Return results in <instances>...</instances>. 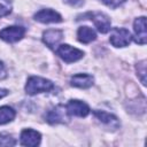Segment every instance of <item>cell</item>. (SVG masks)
Returning <instances> with one entry per match:
<instances>
[{
    "mask_svg": "<svg viewBox=\"0 0 147 147\" xmlns=\"http://www.w3.org/2000/svg\"><path fill=\"white\" fill-rule=\"evenodd\" d=\"M54 88L53 82L49 79L39 77V76H32L26 80L25 84V92L29 95H34L38 93H45L51 92Z\"/></svg>",
    "mask_w": 147,
    "mask_h": 147,
    "instance_id": "cell-1",
    "label": "cell"
},
{
    "mask_svg": "<svg viewBox=\"0 0 147 147\" xmlns=\"http://www.w3.org/2000/svg\"><path fill=\"white\" fill-rule=\"evenodd\" d=\"M56 54L67 63H72L78 60H80L84 56V52L72 47L68 44H62L56 47Z\"/></svg>",
    "mask_w": 147,
    "mask_h": 147,
    "instance_id": "cell-2",
    "label": "cell"
},
{
    "mask_svg": "<svg viewBox=\"0 0 147 147\" xmlns=\"http://www.w3.org/2000/svg\"><path fill=\"white\" fill-rule=\"evenodd\" d=\"M131 33L124 28H114L110 32L109 41L115 47H125L131 42Z\"/></svg>",
    "mask_w": 147,
    "mask_h": 147,
    "instance_id": "cell-3",
    "label": "cell"
},
{
    "mask_svg": "<svg viewBox=\"0 0 147 147\" xmlns=\"http://www.w3.org/2000/svg\"><path fill=\"white\" fill-rule=\"evenodd\" d=\"M70 119V115L67 111V108L64 106H56L48 110L46 114V121L49 124H59V123H68Z\"/></svg>",
    "mask_w": 147,
    "mask_h": 147,
    "instance_id": "cell-4",
    "label": "cell"
},
{
    "mask_svg": "<svg viewBox=\"0 0 147 147\" xmlns=\"http://www.w3.org/2000/svg\"><path fill=\"white\" fill-rule=\"evenodd\" d=\"M24 33H25V29L23 26L13 25L2 29L0 31V38L7 42H16L24 37Z\"/></svg>",
    "mask_w": 147,
    "mask_h": 147,
    "instance_id": "cell-5",
    "label": "cell"
},
{
    "mask_svg": "<svg viewBox=\"0 0 147 147\" xmlns=\"http://www.w3.org/2000/svg\"><path fill=\"white\" fill-rule=\"evenodd\" d=\"M67 111L70 116H77V117H86L90 114V107L80 100H69V102L65 106Z\"/></svg>",
    "mask_w": 147,
    "mask_h": 147,
    "instance_id": "cell-6",
    "label": "cell"
},
{
    "mask_svg": "<svg viewBox=\"0 0 147 147\" xmlns=\"http://www.w3.org/2000/svg\"><path fill=\"white\" fill-rule=\"evenodd\" d=\"M93 115L95 116V118L99 122H101L106 126L110 127V130H113V131L119 129V126H121L119 119L115 115H113V114H109V113L103 111V110H94Z\"/></svg>",
    "mask_w": 147,
    "mask_h": 147,
    "instance_id": "cell-7",
    "label": "cell"
},
{
    "mask_svg": "<svg viewBox=\"0 0 147 147\" xmlns=\"http://www.w3.org/2000/svg\"><path fill=\"white\" fill-rule=\"evenodd\" d=\"M41 140V134L32 129H24L21 132V138L20 142L22 146H28V147H36L40 144Z\"/></svg>",
    "mask_w": 147,
    "mask_h": 147,
    "instance_id": "cell-8",
    "label": "cell"
},
{
    "mask_svg": "<svg viewBox=\"0 0 147 147\" xmlns=\"http://www.w3.org/2000/svg\"><path fill=\"white\" fill-rule=\"evenodd\" d=\"M133 30H134V40L139 45H145L147 40V32H146V17L141 16L134 20L133 22Z\"/></svg>",
    "mask_w": 147,
    "mask_h": 147,
    "instance_id": "cell-9",
    "label": "cell"
},
{
    "mask_svg": "<svg viewBox=\"0 0 147 147\" xmlns=\"http://www.w3.org/2000/svg\"><path fill=\"white\" fill-rule=\"evenodd\" d=\"M34 20L40 22V23H59L62 21V16L49 8L41 9L34 14Z\"/></svg>",
    "mask_w": 147,
    "mask_h": 147,
    "instance_id": "cell-10",
    "label": "cell"
},
{
    "mask_svg": "<svg viewBox=\"0 0 147 147\" xmlns=\"http://www.w3.org/2000/svg\"><path fill=\"white\" fill-rule=\"evenodd\" d=\"M88 15L99 32L107 33L110 30V20L106 14L100 11H94V13H90Z\"/></svg>",
    "mask_w": 147,
    "mask_h": 147,
    "instance_id": "cell-11",
    "label": "cell"
},
{
    "mask_svg": "<svg viewBox=\"0 0 147 147\" xmlns=\"http://www.w3.org/2000/svg\"><path fill=\"white\" fill-rule=\"evenodd\" d=\"M63 39V32L57 29H49L42 33V41L49 48H56Z\"/></svg>",
    "mask_w": 147,
    "mask_h": 147,
    "instance_id": "cell-12",
    "label": "cell"
},
{
    "mask_svg": "<svg viewBox=\"0 0 147 147\" xmlns=\"http://www.w3.org/2000/svg\"><path fill=\"white\" fill-rule=\"evenodd\" d=\"M70 84L74 87L88 88L94 84V78H93V76H91L88 74H77L71 77Z\"/></svg>",
    "mask_w": 147,
    "mask_h": 147,
    "instance_id": "cell-13",
    "label": "cell"
},
{
    "mask_svg": "<svg viewBox=\"0 0 147 147\" xmlns=\"http://www.w3.org/2000/svg\"><path fill=\"white\" fill-rule=\"evenodd\" d=\"M78 40L83 44H88L96 39V32L90 26H80L77 31Z\"/></svg>",
    "mask_w": 147,
    "mask_h": 147,
    "instance_id": "cell-14",
    "label": "cell"
},
{
    "mask_svg": "<svg viewBox=\"0 0 147 147\" xmlns=\"http://www.w3.org/2000/svg\"><path fill=\"white\" fill-rule=\"evenodd\" d=\"M16 116L15 110L9 106H2L0 107V125L7 124L11 122Z\"/></svg>",
    "mask_w": 147,
    "mask_h": 147,
    "instance_id": "cell-15",
    "label": "cell"
},
{
    "mask_svg": "<svg viewBox=\"0 0 147 147\" xmlns=\"http://www.w3.org/2000/svg\"><path fill=\"white\" fill-rule=\"evenodd\" d=\"M137 69V75L140 78L142 85H146V75H147V70H146V60H142L140 62L137 63L136 65Z\"/></svg>",
    "mask_w": 147,
    "mask_h": 147,
    "instance_id": "cell-16",
    "label": "cell"
},
{
    "mask_svg": "<svg viewBox=\"0 0 147 147\" xmlns=\"http://www.w3.org/2000/svg\"><path fill=\"white\" fill-rule=\"evenodd\" d=\"M11 1L10 0H0V18L7 16L11 11Z\"/></svg>",
    "mask_w": 147,
    "mask_h": 147,
    "instance_id": "cell-17",
    "label": "cell"
},
{
    "mask_svg": "<svg viewBox=\"0 0 147 147\" xmlns=\"http://www.w3.org/2000/svg\"><path fill=\"white\" fill-rule=\"evenodd\" d=\"M16 144L15 139L10 136V134H6V133H0V146H14Z\"/></svg>",
    "mask_w": 147,
    "mask_h": 147,
    "instance_id": "cell-18",
    "label": "cell"
},
{
    "mask_svg": "<svg viewBox=\"0 0 147 147\" xmlns=\"http://www.w3.org/2000/svg\"><path fill=\"white\" fill-rule=\"evenodd\" d=\"M100 1H102L106 6H108L110 8H117L118 6L124 3L126 0H100Z\"/></svg>",
    "mask_w": 147,
    "mask_h": 147,
    "instance_id": "cell-19",
    "label": "cell"
},
{
    "mask_svg": "<svg viewBox=\"0 0 147 147\" xmlns=\"http://www.w3.org/2000/svg\"><path fill=\"white\" fill-rule=\"evenodd\" d=\"M63 1L70 6H74V7H79L84 3V0H63Z\"/></svg>",
    "mask_w": 147,
    "mask_h": 147,
    "instance_id": "cell-20",
    "label": "cell"
},
{
    "mask_svg": "<svg viewBox=\"0 0 147 147\" xmlns=\"http://www.w3.org/2000/svg\"><path fill=\"white\" fill-rule=\"evenodd\" d=\"M7 77V70L3 65V63L0 61V79H3Z\"/></svg>",
    "mask_w": 147,
    "mask_h": 147,
    "instance_id": "cell-21",
    "label": "cell"
},
{
    "mask_svg": "<svg viewBox=\"0 0 147 147\" xmlns=\"http://www.w3.org/2000/svg\"><path fill=\"white\" fill-rule=\"evenodd\" d=\"M8 93H9V92H8V90H6V88H0V99L5 98Z\"/></svg>",
    "mask_w": 147,
    "mask_h": 147,
    "instance_id": "cell-22",
    "label": "cell"
}]
</instances>
